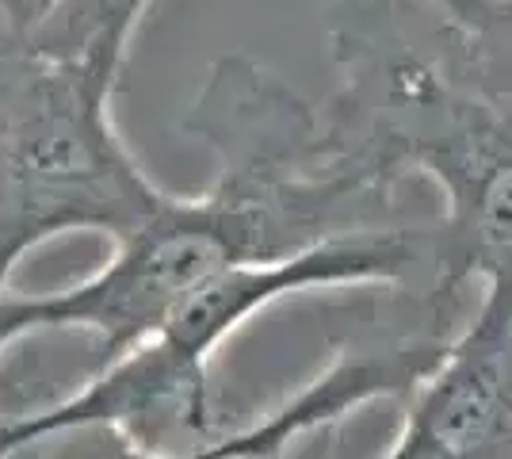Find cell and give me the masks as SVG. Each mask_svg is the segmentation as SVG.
I'll return each instance as SVG.
<instances>
[{"mask_svg":"<svg viewBox=\"0 0 512 459\" xmlns=\"http://www.w3.org/2000/svg\"><path fill=\"white\" fill-rule=\"evenodd\" d=\"M184 131L211 150L214 180L199 196L169 192L81 284L23 295L31 337L85 333L104 368L234 268L287 261L409 219L398 184L333 131L321 104L245 54L214 62Z\"/></svg>","mask_w":512,"mask_h":459,"instance_id":"cell-1","label":"cell"},{"mask_svg":"<svg viewBox=\"0 0 512 459\" xmlns=\"http://www.w3.org/2000/svg\"><path fill=\"white\" fill-rule=\"evenodd\" d=\"M448 27L470 73L497 96L512 100V0H482L474 20H448Z\"/></svg>","mask_w":512,"mask_h":459,"instance_id":"cell-8","label":"cell"},{"mask_svg":"<svg viewBox=\"0 0 512 459\" xmlns=\"http://www.w3.org/2000/svg\"><path fill=\"white\" fill-rule=\"evenodd\" d=\"M65 0H0V31L16 46L39 54L43 39L54 31Z\"/></svg>","mask_w":512,"mask_h":459,"instance_id":"cell-9","label":"cell"},{"mask_svg":"<svg viewBox=\"0 0 512 459\" xmlns=\"http://www.w3.org/2000/svg\"><path fill=\"white\" fill-rule=\"evenodd\" d=\"M436 226L406 219L386 230L325 241L272 264H245L169 314V322L88 375L77 391L0 421V459H20L69 429L111 425L153 448H188L226 433L214 402V360L222 345L279 299L310 291H421L436 287Z\"/></svg>","mask_w":512,"mask_h":459,"instance_id":"cell-3","label":"cell"},{"mask_svg":"<svg viewBox=\"0 0 512 459\" xmlns=\"http://www.w3.org/2000/svg\"><path fill=\"white\" fill-rule=\"evenodd\" d=\"M27 337H31V329H27V318H23V295L20 291L0 295V360L12 345H20Z\"/></svg>","mask_w":512,"mask_h":459,"instance_id":"cell-10","label":"cell"},{"mask_svg":"<svg viewBox=\"0 0 512 459\" xmlns=\"http://www.w3.org/2000/svg\"><path fill=\"white\" fill-rule=\"evenodd\" d=\"M432 4L436 12H444L451 23H470L478 16V8H482V0H425Z\"/></svg>","mask_w":512,"mask_h":459,"instance_id":"cell-11","label":"cell"},{"mask_svg":"<svg viewBox=\"0 0 512 459\" xmlns=\"http://www.w3.org/2000/svg\"><path fill=\"white\" fill-rule=\"evenodd\" d=\"M153 0H65L54 31L39 46V58L96 62L123 73L130 39Z\"/></svg>","mask_w":512,"mask_h":459,"instance_id":"cell-7","label":"cell"},{"mask_svg":"<svg viewBox=\"0 0 512 459\" xmlns=\"http://www.w3.org/2000/svg\"><path fill=\"white\" fill-rule=\"evenodd\" d=\"M329 50L333 131L394 184L436 188L432 215L444 295L478 299L512 284V100L486 88L425 0H344Z\"/></svg>","mask_w":512,"mask_h":459,"instance_id":"cell-2","label":"cell"},{"mask_svg":"<svg viewBox=\"0 0 512 459\" xmlns=\"http://www.w3.org/2000/svg\"><path fill=\"white\" fill-rule=\"evenodd\" d=\"M360 310L363 322L333 345L325 368L310 383L214 440L188 448H153L111 425H88L58 433L35 452L43 459H283L306 437L337 429L344 417L379 398L406 402L463 329L448 306L425 295L375 291V299Z\"/></svg>","mask_w":512,"mask_h":459,"instance_id":"cell-5","label":"cell"},{"mask_svg":"<svg viewBox=\"0 0 512 459\" xmlns=\"http://www.w3.org/2000/svg\"><path fill=\"white\" fill-rule=\"evenodd\" d=\"M119 73L35 58L0 88V295L39 245L65 234H134L169 199L111 115Z\"/></svg>","mask_w":512,"mask_h":459,"instance_id":"cell-4","label":"cell"},{"mask_svg":"<svg viewBox=\"0 0 512 459\" xmlns=\"http://www.w3.org/2000/svg\"><path fill=\"white\" fill-rule=\"evenodd\" d=\"M337 429L283 459H333ZM379 459H512V284H486L444 360L409 391Z\"/></svg>","mask_w":512,"mask_h":459,"instance_id":"cell-6","label":"cell"}]
</instances>
